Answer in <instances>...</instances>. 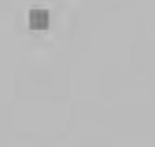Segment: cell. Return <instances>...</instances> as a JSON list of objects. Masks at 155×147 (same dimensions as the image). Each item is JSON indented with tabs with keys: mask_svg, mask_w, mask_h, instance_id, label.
I'll list each match as a JSON object with an SVG mask.
<instances>
[{
	"mask_svg": "<svg viewBox=\"0 0 155 147\" xmlns=\"http://www.w3.org/2000/svg\"><path fill=\"white\" fill-rule=\"evenodd\" d=\"M30 23L34 27H43L47 24V11L33 10L30 13Z\"/></svg>",
	"mask_w": 155,
	"mask_h": 147,
	"instance_id": "obj_1",
	"label": "cell"
}]
</instances>
